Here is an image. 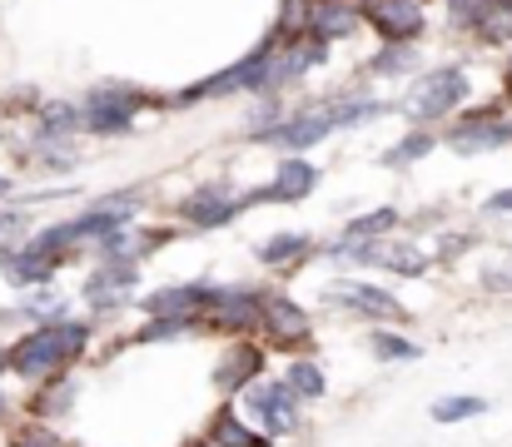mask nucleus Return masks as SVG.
Instances as JSON below:
<instances>
[{
	"label": "nucleus",
	"mask_w": 512,
	"mask_h": 447,
	"mask_svg": "<svg viewBox=\"0 0 512 447\" xmlns=\"http://www.w3.org/2000/svg\"><path fill=\"white\" fill-rule=\"evenodd\" d=\"M508 95H512V65H508Z\"/></svg>",
	"instance_id": "nucleus-37"
},
{
	"label": "nucleus",
	"mask_w": 512,
	"mask_h": 447,
	"mask_svg": "<svg viewBox=\"0 0 512 447\" xmlns=\"http://www.w3.org/2000/svg\"><path fill=\"white\" fill-rule=\"evenodd\" d=\"M145 95L140 90H125V85H105V90H90L80 115H85V130L90 135H125L140 115Z\"/></svg>",
	"instance_id": "nucleus-7"
},
{
	"label": "nucleus",
	"mask_w": 512,
	"mask_h": 447,
	"mask_svg": "<svg viewBox=\"0 0 512 447\" xmlns=\"http://www.w3.org/2000/svg\"><path fill=\"white\" fill-rule=\"evenodd\" d=\"M478 413H488V398H478V393H448V398H433V408H428V418L443 423V428L468 423V418H478Z\"/></svg>",
	"instance_id": "nucleus-23"
},
{
	"label": "nucleus",
	"mask_w": 512,
	"mask_h": 447,
	"mask_svg": "<svg viewBox=\"0 0 512 447\" xmlns=\"http://www.w3.org/2000/svg\"><path fill=\"white\" fill-rule=\"evenodd\" d=\"M448 145L458 149V154H493V149L512 145V125L498 115V110H473V115H463L453 130H448Z\"/></svg>",
	"instance_id": "nucleus-11"
},
{
	"label": "nucleus",
	"mask_w": 512,
	"mask_h": 447,
	"mask_svg": "<svg viewBox=\"0 0 512 447\" xmlns=\"http://www.w3.org/2000/svg\"><path fill=\"white\" fill-rule=\"evenodd\" d=\"M468 244H473V234H453V239H443V244H438V259L448 264V259H458Z\"/></svg>",
	"instance_id": "nucleus-33"
},
{
	"label": "nucleus",
	"mask_w": 512,
	"mask_h": 447,
	"mask_svg": "<svg viewBox=\"0 0 512 447\" xmlns=\"http://www.w3.org/2000/svg\"><path fill=\"white\" fill-rule=\"evenodd\" d=\"M483 214H488V219H512V189L488 194V199H483Z\"/></svg>",
	"instance_id": "nucleus-32"
},
{
	"label": "nucleus",
	"mask_w": 512,
	"mask_h": 447,
	"mask_svg": "<svg viewBox=\"0 0 512 447\" xmlns=\"http://www.w3.org/2000/svg\"><path fill=\"white\" fill-rule=\"evenodd\" d=\"M483 289H488V294H512V249L493 254V259L483 264Z\"/></svg>",
	"instance_id": "nucleus-30"
},
{
	"label": "nucleus",
	"mask_w": 512,
	"mask_h": 447,
	"mask_svg": "<svg viewBox=\"0 0 512 447\" xmlns=\"http://www.w3.org/2000/svg\"><path fill=\"white\" fill-rule=\"evenodd\" d=\"M204 328L224 333V338H249L254 328H264V289H214L209 308H204Z\"/></svg>",
	"instance_id": "nucleus-4"
},
{
	"label": "nucleus",
	"mask_w": 512,
	"mask_h": 447,
	"mask_svg": "<svg viewBox=\"0 0 512 447\" xmlns=\"http://www.w3.org/2000/svg\"><path fill=\"white\" fill-rule=\"evenodd\" d=\"M358 10L348 5V0H314V10H309V35H319V40H343V35H353L358 30Z\"/></svg>",
	"instance_id": "nucleus-18"
},
{
	"label": "nucleus",
	"mask_w": 512,
	"mask_h": 447,
	"mask_svg": "<svg viewBox=\"0 0 512 447\" xmlns=\"http://www.w3.org/2000/svg\"><path fill=\"white\" fill-rule=\"evenodd\" d=\"M204 328V313H155L140 323L135 343H170V338H189Z\"/></svg>",
	"instance_id": "nucleus-19"
},
{
	"label": "nucleus",
	"mask_w": 512,
	"mask_h": 447,
	"mask_svg": "<svg viewBox=\"0 0 512 447\" xmlns=\"http://www.w3.org/2000/svg\"><path fill=\"white\" fill-rule=\"evenodd\" d=\"M368 353H373V363H413V358H423V348L408 333H388V328L368 333Z\"/></svg>",
	"instance_id": "nucleus-22"
},
{
	"label": "nucleus",
	"mask_w": 512,
	"mask_h": 447,
	"mask_svg": "<svg viewBox=\"0 0 512 447\" xmlns=\"http://www.w3.org/2000/svg\"><path fill=\"white\" fill-rule=\"evenodd\" d=\"M259 333H269V343H279V348H304L314 338V323L289 294L264 289V328Z\"/></svg>",
	"instance_id": "nucleus-12"
},
{
	"label": "nucleus",
	"mask_w": 512,
	"mask_h": 447,
	"mask_svg": "<svg viewBox=\"0 0 512 447\" xmlns=\"http://www.w3.org/2000/svg\"><path fill=\"white\" fill-rule=\"evenodd\" d=\"M204 443L209 447H274V438L264 433V428H254L239 408H219L214 418H209V428H204Z\"/></svg>",
	"instance_id": "nucleus-15"
},
{
	"label": "nucleus",
	"mask_w": 512,
	"mask_h": 447,
	"mask_svg": "<svg viewBox=\"0 0 512 447\" xmlns=\"http://www.w3.org/2000/svg\"><path fill=\"white\" fill-rule=\"evenodd\" d=\"M284 378H289V388H294L304 403H319V398H329V378H324V368H319V363H309V358H289Z\"/></svg>",
	"instance_id": "nucleus-24"
},
{
	"label": "nucleus",
	"mask_w": 512,
	"mask_h": 447,
	"mask_svg": "<svg viewBox=\"0 0 512 447\" xmlns=\"http://www.w3.org/2000/svg\"><path fill=\"white\" fill-rule=\"evenodd\" d=\"M214 298V284H170V289H155V294L140 298V308L155 318V313H204Z\"/></svg>",
	"instance_id": "nucleus-17"
},
{
	"label": "nucleus",
	"mask_w": 512,
	"mask_h": 447,
	"mask_svg": "<svg viewBox=\"0 0 512 447\" xmlns=\"http://www.w3.org/2000/svg\"><path fill=\"white\" fill-rule=\"evenodd\" d=\"M413 65H418V50H413V45H388L378 60H368L373 75H408Z\"/></svg>",
	"instance_id": "nucleus-29"
},
{
	"label": "nucleus",
	"mask_w": 512,
	"mask_h": 447,
	"mask_svg": "<svg viewBox=\"0 0 512 447\" xmlns=\"http://www.w3.org/2000/svg\"><path fill=\"white\" fill-rule=\"evenodd\" d=\"M339 130V110L334 105H324V110H304V115H289V120H279L274 130H264V135H254L259 145H274L284 149V154H299V149L319 145V140H329Z\"/></svg>",
	"instance_id": "nucleus-8"
},
{
	"label": "nucleus",
	"mask_w": 512,
	"mask_h": 447,
	"mask_svg": "<svg viewBox=\"0 0 512 447\" xmlns=\"http://www.w3.org/2000/svg\"><path fill=\"white\" fill-rule=\"evenodd\" d=\"M324 303L339 308V313H353V318H368V323H408V308L368 279H329Z\"/></svg>",
	"instance_id": "nucleus-3"
},
{
	"label": "nucleus",
	"mask_w": 512,
	"mask_h": 447,
	"mask_svg": "<svg viewBox=\"0 0 512 447\" xmlns=\"http://www.w3.org/2000/svg\"><path fill=\"white\" fill-rule=\"evenodd\" d=\"M378 269H388V274H398V279H418V274H428V254L413 249V244H383Z\"/></svg>",
	"instance_id": "nucleus-26"
},
{
	"label": "nucleus",
	"mask_w": 512,
	"mask_h": 447,
	"mask_svg": "<svg viewBox=\"0 0 512 447\" xmlns=\"http://www.w3.org/2000/svg\"><path fill=\"white\" fill-rule=\"evenodd\" d=\"M433 149V135H413V140H398V145L383 154V164H393V169H403V164H413V159H423Z\"/></svg>",
	"instance_id": "nucleus-31"
},
{
	"label": "nucleus",
	"mask_w": 512,
	"mask_h": 447,
	"mask_svg": "<svg viewBox=\"0 0 512 447\" xmlns=\"http://www.w3.org/2000/svg\"><path fill=\"white\" fill-rule=\"evenodd\" d=\"M363 15H368V25H373L388 45H413V35L423 30L418 0H368Z\"/></svg>",
	"instance_id": "nucleus-14"
},
{
	"label": "nucleus",
	"mask_w": 512,
	"mask_h": 447,
	"mask_svg": "<svg viewBox=\"0 0 512 447\" xmlns=\"http://www.w3.org/2000/svg\"><path fill=\"white\" fill-rule=\"evenodd\" d=\"M309 249H314L309 234H274V239L259 244V264H269V269H294V264L309 259Z\"/></svg>",
	"instance_id": "nucleus-20"
},
{
	"label": "nucleus",
	"mask_w": 512,
	"mask_h": 447,
	"mask_svg": "<svg viewBox=\"0 0 512 447\" xmlns=\"http://www.w3.org/2000/svg\"><path fill=\"white\" fill-rule=\"evenodd\" d=\"M0 373H10V348H0Z\"/></svg>",
	"instance_id": "nucleus-34"
},
{
	"label": "nucleus",
	"mask_w": 512,
	"mask_h": 447,
	"mask_svg": "<svg viewBox=\"0 0 512 447\" xmlns=\"http://www.w3.org/2000/svg\"><path fill=\"white\" fill-rule=\"evenodd\" d=\"M65 259H70V254H65L60 244H50V234H40L35 244L15 249V254L0 264V274H5V284H10V289H35V284H50V279H55V269H60Z\"/></svg>",
	"instance_id": "nucleus-9"
},
{
	"label": "nucleus",
	"mask_w": 512,
	"mask_h": 447,
	"mask_svg": "<svg viewBox=\"0 0 512 447\" xmlns=\"http://www.w3.org/2000/svg\"><path fill=\"white\" fill-rule=\"evenodd\" d=\"M249 204H259L254 194H239L229 179H209V184H199L184 204H179V214H184V224H194V229H224L234 214H244Z\"/></svg>",
	"instance_id": "nucleus-6"
},
{
	"label": "nucleus",
	"mask_w": 512,
	"mask_h": 447,
	"mask_svg": "<svg viewBox=\"0 0 512 447\" xmlns=\"http://www.w3.org/2000/svg\"><path fill=\"white\" fill-rule=\"evenodd\" d=\"M75 393H80V388H75V378H65V373H60V378L40 383V398L30 403V413H35V418H60V413L75 403Z\"/></svg>",
	"instance_id": "nucleus-25"
},
{
	"label": "nucleus",
	"mask_w": 512,
	"mask_h": 447,
	"mask_svg": "<svg viewBox=\"0 0 512 447\" xmlns=\"http://www.w3.org/2000/svg\"><path fill=\"white\" fill-rule=\"evenodd\" d=\"M85 348H90V323H80V318H50V323H35L30 333H20L10 343V373L25 378V383H50Z\"/></svg>",
	"instance_id": "nucleus-1"
},
{
	"label": "nucleus",
	"mask_w": 512,
	"mask_h": 447,
	"mask_svg": "<svg viewBox=\"0 0 512 447\" xmlns=\"http://www.w3.org/2000/svg\"><path fill=\"white\" fill-rule=\"evenodd\" d=\"M135 279H140V264H95V274L85 279L80 298H85L90 308L110 313V308L130 303V294H135Z\"/></svg>",
	"instance_id": "nucleus-13"
},
{
	"label": "nucleus",
	"mask_w": 512,
	"mask_h": 447,
	"mask_svg": "<svg viewBox=\"0 0 512 447\" xmlns=\"http://www.w3.org/2000/svg\"><path fill=\"white\" fill-rule=\"evenodd\" d=\"M0 194H10V179H5V174H0Z\"/></svg>",
	"instance_id": "nucleus-36"
},
{
	"label": "nucleus",
	"mask_w": 512,
	"mask_h": 447,
	"mask_svg": "<svg viewBox=\"0 0 512 447\" xmlns=\"http://www.w3.org/2000/svg\"><path fill=\"white\" fill-rule=\"evenodd\" d=\"M463 100H468V75H463V65H448V70H433L413 85V95L403 100V115L408 120H443Z\"/></svg>",
	"instance_id": "nucleus-5"
},
{
	"label": "nucleus",
	"mask_w": 512,
	"mask_h": 447,
	"mask_svg": "<svg viewBox=\"0 0 512 447\" xmlns=\"http://www.w3.org/2000/svg\"><path fill=\"white\" fill-rule=\"evenodd\" d=\"M314 184H319V169H314V164H304V159H284V164L274 169V179H269L264 189H254V199H259V204H264V199H274V204H294V199L314 194Z\"/></svg>",
	"instance_id": "nucleus-16"
},
{
	"label": "nucleus",
	"mask_w": 512,
	"mask_h": 447,
	"mask_svg": "<svg viewBox=\"0 0 512 447\" xmlns=\"http://www.w3.org/2000/svg\"><path fill=\"white\" fill-rule=\"evenodd\" d=\"M259 378H264V348L249 343V338H234V343L224 348V358L214 363V388H219L224 398H244Z\"/></svg>",
	"instance_id": "nucleus-10"
},
{
	"label": "nucleus",
	"mask_w": 512,
	"mask_h": 447,
	"mask_svg": "<svg viewBox=\"0 0 512 447\" xmlns=\"http://www.w3.org/2000/svg\"><path fill=\"white\" fill-rule=\"evenodd\" d=\"M5 413H10V403H5V393H0V418H5Z\"/></svg>",
	"instance_id": "nucleus-35"
},
{
	"label": "nucleus",
	"mask_w": 512,
	"mask_h": 447,
	"mask_svg": "<svg viewBox=\"0 0 512 447\" xmlns=\"http://www.w3.org/2000/svg\"><path fill=\"white\" fill-rule=\"evenodd\" d=\"M393 224H398V209H388V204H383V209H373V214L353 219V224L343 229V239H383Z\"/></svg>",
	"instance_id": "nucleus-28"
},
{
	"label": "nucleus",
	"mask_w": 512,
	"mask_h": 447,
	"mask_svg": "<svg viewBox=\"0 0 512 447\" xmlns=\"http://www.w3.org/2000/svg\"><path fill=\"white\" fill-rule=\"evenodd\" d=\"M239 413H244L254 428H264L269 438H289V433L304 428V398L289 388L284 373H279V378H259V383L239 398Z\"/></svg>",
	"instance_id": "nucleus-2"
},
{
	"label": "nucleus",
	"mask_w": 512,
	"mask_h": 447,
	"mask_svg": "<svg viewBox=\"0 0 512 447\" xmlns=\"http://www.w3.org/2000/svg\"><path fill=\"white\" fill-rule=\"evenodd\" d=\"M473 35L488 40V45H512V0H483L478 20H473Z\"/></svg>",
	"instance_id": "nucleus-21"
},
{
	"label": "nucleus",
	"mask_w": 512,
	"mask_h": 447,
	"mask_svg": "<svg viewBox=\"0 0 512 447\" xmlns=\"http://www.w3.org/2000/svg\"><path fill=\"white\" fill-rule=\"evenodd\" d=\"M25 234H30V214L0 209V264H5L15 249H25Z\"/></svg>",
	"instance_id": "nucleus-27"
}]
</instances>
